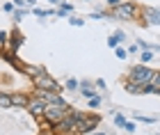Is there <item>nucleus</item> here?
<instances>
[{
    "mask_svg": "<svg viewBox=\"0 0 160 135\" xmlns=\"http://www.w3.org/2000/svg\"><path fill=\"white\" fill-rule=\"evenodd\" d=\"M153 78H156V71L151 69L149 64H133L128 69V80L142 85V87L151 85V82H153Z\"/></svg>",
    "mask_w": 160,
    "mask_h": 135,
    "instance_id": "1",
    "label": "nucleus"
},
{
    "mask_svg": "<svg viewBox=\"0 0 160 135\" xmlns=\"http://www.w3.org/2000/svg\"><path fill=\"white\" fill-rule=\"evenodd\" d=\"M69 112H71L69 103H50V105H46V115H43V119H48L53 126H57L60 122H64V119L69 117Z\"/></svg>",
    "mask_w": 160,
    "mask_h": 135,
    "instance_id": "2",
    "label": "nucleus"
},
{
    "mask_svg": "<svg viewBox=\"0 0 160 135\" xmlns=\"http://www.w3.org/2000/svg\"><path fill=\"white\" fill-rule=\"evenodd\" d=\"M112 18H119V21H142V9H137V7L133 2H123L121 7H117V9H112Z\"/></svg>",
    "mask_w": 160,
    "mask_h": 135,
    "instance_id": "3",
    "label": "nucleus"
},
{
    "mask_svg": "<svg viewBox=\"0 0 160 135\" xmlns=\"http://www.w3.org/2000/svg\"><path fill=\"white\" fill-rule=\"evenodd\" d=\"M98 124H101V117L96 112H85V115L78 119L76 131H78V135H87V133H94V128H96Z\"/></svg>",
    "mask_w": 160,
    "mask_h": 135,
    "instance_id": "4",
    "label": "nucleus"
},
{
    "mask_svg": "<svg viewBox=\"0 0 160 135\" xmlns=\"http://www.w3.org/2000/svg\"><path fill=\"white\" fill-rule=\"evenodd\" d=\"M32 82H34V87H37V92H57V94H60V82H57V78L48 76V73L34 78Z\"/></svg>",
    "mask_w": 160,
    "mask_h": 135,
    "instance_id": "5",
    "label": "nucleus"
},
{
    "mask_svg": "<svg viewBox=\"0 0 160 135\" xmlns=\"http://www.w3.org/2000/svg\"><path fill=\"white\" fill-rule=\"evenodd\" d=\"M25 110L30 112L32 117H37V119H43V115H46V101H41L39 96H32Z\"/></svg>",
    "mask_w": 160,
    "mask_h": 135,
    "instance_id": "6",
    "label": "nucleus"
},
{
    "mask_svg": "<svg viewBox=\"0 0 160 135\" xmlns=\"http://www.w3.org/2000/svg\"><path fill=\"white\" fill-rule=\"evenodd\" d=\"M142 23L144 25H160V9L156 7H142Z\"/></svg>",
    "mask_w": 160,
    "mask_h": 135,
    "instance_id": "7",
    "label": "nucleus"
},
{
    "mask_svg": "<svg viewBox=\"0 0 160 135\" xmlns=\"http://www.w3.org/2000/svg\"><path fill=\"white\" fill-rule=\"evenodd\" d=\"M23 41H25L23 34H21L18 30H12V32H9V46H7V51H5V53L16 55V51H18L21 46H23Z\"/></svg>",
    "mask_w": 160,
    "mask_h": 135,
    "instance_id": "8",
    "label": "nucleus"
},
{
    "mask_svg": "<svg viewBox=\"0 0 160 135\" xmlns=\"http://www.w3.org/2000/svg\"><path fill=\"white\" fill-rule=\"evenodd\" d=\"M30 94L28 92H12V105L14 108H28V103H30Z\"/></svg>",
    "mask_w": 160,
    "mask_h": 135,
    "instance_id": "9",
    "label": "nucleus"
},
{
    "mask_svg": "<svg viewBox=\"0 0 160 135\" xmlns=\"http://www.w3.org/2000/svg\"><path fill=\"white\" fill-rule=\"evenodd\" d=\"M46 73V69H43L41 64H25L23 67V76H28L30 80H34V78H39Z\"/></svg>",
    "mask_w": 160,
    "mask_h": 135,
    "instance_id": "10",
    "label": "nucleus"
},
{
    "mask_svg": "<svg viewBox=\"0 0 160 135\" xmlns=\"http://www.w3.org/2000/svg\"><path fill=\"white\" fill-rule=\"evenodd\" d=\"M80 96L87 98V101L96 96V92H94V82H92V80H82V82H80Z\"/></svg>",
    "mask_w": 160,
    "mask_h": 135,
    "instance_id": "11",
    "label": "nucleus"
},
{
    "mask_svg": "<svg viewBox=\"0 0 160 135\" xmlns=\"http://www.w3.org/2000/svg\"><path fill=\"white\" fill-rule=\"evenodd\" d=\"M121 41H126V32H123V30H117V32H112L110 37H108V46H110V48H119Z\"/></svg>",
    "mask_w": 160,
    "mask_h": 135,
    "instance_id": "12",
    "label": "nucleus"
},
{
    "mask_svg": "<svg viewBox=\"0 0 160 135\" xmlns=\"http://www.w3.org/2000/svg\"><path fill=\"white\" fill-rule=\"evenodd\" d=\"M133 119L135 122H142V124H156L158 122L153 115H142V112H133Z\"/></svg>",
    "mask_w": 160,
    "mask_h": 135,
    "instance_id": "13",
    "label": "nucleus"
},
{
    "mask_svg": "<svg viewBox=\"0 0 160 135\" xmlns=\"http://www.w3.org/2000/svg\"><path fill=\"white\" fill-rule=\"evenodd\" d=\"M123 87H126V92H128V94H142V92H144V87H142V85H137V82H126V85H123Z\"/></svg>",
    "mask_w": 160,
    "mask_h": 135,
    "instance_id": "14",
    "label": "nucleus"
},
{
    "mask_svg": "<svg viewBox=\"0 0 160 135\" xmlns=\"http://www.w3.org/2000/svg\"><path fill=\"white\" fill-rule=\"evenodd\" d=\"M32 14L37 18H48V16H55V9H39V7H34Z\"/></svg>",
    "mask_w": 160,
    "mask_h": 135,
    "instance_id": "15",
    "label": "nucleus"
},
{
    "mask_svg": "<svg viewBox=\"0 0 160 135\" xmlns=\"http://www.w3.org/2000/svg\"><path fill=\"white\" fill-rule=\"evenodd\" d=\"M0 108H12V94L0 92Z\"/></svg>",
    "mask_w": 160,
    "mask_h": 135,
    "instance_id": "16",
    "label": "nucleus"
},
{
    "mask_svg": "<svg viewBox=\"0 0 160 135\" xmlns=\"http://www.w3.org/2000/svg\"><path fill=\"white\" fill-rule=\"evenodd\" d=\"M153 58H156L153 51H142V55H140V64H149Z\"/></svg>",
    "mask_w": 160,
    "mask_h": 135,
    "instance_id": "17",
    "label": "nucleus"
},
{
    "mask_svg": "<svg viewBox=\"0 0 160 135\" xmlns=\"http://www.w3.org/2000/svg\"><path fill=\"white\" fill-rule=\"evenodd\" d=\"M7 46H9V32L0 30V51H7Z\"/></svg>",
    "mask_w": 160,
    "mask_h": 135,
    "instance_id": "18",
    "label": "nucleus"
},
{
    "mask_svg": "<svg viewBox=\"0 0 160 135\" xmlns=\"http://www.w3.org/2000/svg\"><path fill=\"white\" fill-rule=\"evenodd\" d=\"M101 103H103V96H101V94H96L94 98H89V101H87V105H89L92 110H96V108H98Z\"/></svg>",
    "mask_w": 160,
    "mask_h": 135,
    "instance_id": "19",
    "label": "nucleus"
},
{
    "mask_svg": "<svg viewBox=\"0 0 160 135\" xmlns=\"http://www.w3.org/2000/svg\"><path fill=\"white\" fill-rule=\"evenodd\" d=\"M112 122H114V126H117V128H123V126H126V122H128V119L123 117L121 112H117V115H114V119H112Z\"/></svg>",
    "mask_w": 160,
    "mask_h": 135,
    "instance_id": "20",
    "label": "nucleus"
},
{
    "mask_svg": "<svg viewBox=\"0 0 160 135\" xmlns=\"http://www.w3.org/2000/svg\"><path fill=\"white\" fill-rule=\"evenodd\" d=\"M64 87H67L69 92H76V89H80V82L76 80V78H69V80L64 82Z\"/></svg>",
    "mask_w": 160,
    "mask_h": 135,
    "instance_id": "21",
    "label": "nucleus"
},
{
    "mask_svg": "<svg viewBox=\"0 0 160 135\" xmlns=\"http://www.w3.org/2000/svg\"><path fill=\"white\" fill-rule=\"evenodd\" d=\"M69 23L73 25V28H82V25H85V21L80 18V16H76V14H73V16H69Z\"/></svg>",
    "mask_w": 160,
    "mask_h": 135,
    "instance_id": "22",
    "label": "nucleus"
},
{
    "mask_svg": "<svg viewBox=\"0 0 160 135\" xmlns=\"http://www.w3.org/2000/svg\"><path fill=\"white\" fill-rule=\"evenodd\" d=\"M28 12H32V9H16V12L12 14V16H14V21H23Z\"/></svg>",
    "mask_w": 160,
    "mask_h": 135,
    "instance_id": "23",
    "label": "nucleus"
},
{
    "mask_svg": "<svg viewBox=\"0 0 160 135\" xmlns=\"http://www.w3.org/2000/svg\"><path fill=\"white\" fill-rule=\"evenodd\" d=\"M123 5V0H108V12H112V9H117V7Z\"/></svg>",
    "mask_w": 160,
    "mask_h": 135,
    "instance_id": "24",
    "label": "nucleus"
},
{
    "mask_svg": "<svg viewBox=\"0 0 160 135\" xmlns=\"http://www.w3.org/2000/svg\"><path fill=\"white\" fill-rule=\"evenodd\" d=\"M114 53H117V60H126L128 58V51H126V48H114Z\"/></svg>",
    "mask_w": 160,
    "mask_h": 135,
    "instance_id": "25",
    "label": "nucleus"
},
{
    "mask_svg": "<svg viewBox=\"0 0 160 135\" xmlns=\"http://www.w3.org/2000/svg\"><path fill=\"white\" fill-rule=\"evenodd\" d=\"M123 131H126V133H135V131H137V124H135V122H126Z\"/></svg>",
    "mask_w": 160,
    "mask_h": 135,
    "instance_id": "26",
    "label": "nucleus"
},
{
    "mask_svg": "<svg viewBox=\"0 0 160 135\" xmlns=\"http://www.w3.org/2000/svg\"><path fill=\"white\" fill-rule=\"evenodd\" d=\"M153 87H156V94L160 96V71H156V78H153Z\"/></svg>",
    "mask_w": 160,
    "mask_h": 135,
    "instance_id": "27",
    "label": "nucleus"
},
{
    "mask_svg": "<svg viewBox=\"0 0 160 135\" xmlns=\"http://www.w3.org/2000/svg\"><path fill=\"white\" fill-rule=\"evenodd\" d=\"M2 12L14 14V12H16V5H14V2H5V5H2Z\"/></svg>",
    "mask_w": 160,
    "mask_h": 135,
    "instance_id": "28",
    "label": "nucleus"
},
{
    "mask_svg": "<svg viewBox=\"0 0 160 135\" xmlns=\"http://www.w3.org/2000/svg\"><path fill=\"white\" fill-rule=\"evenodd\" d=\"M60 9H64L67 14H71V12H73V5H71V2H62V5H60Z\"/></svg>",
    "mask_w": 160,
    "mask_h": 135,
    "instance_id": "29",
    "label": "nucleus"
},
{
    "mask_svg": "<svg viewBox=\"0 0 160 135\" xmlns=\"http://www.w3.org/2000/svg\"><path fill=\"white\" fill-rule=\"evenodd\" d=\"M126 51H128V55H133V53H137V51H140V46H137V44H130V46L126 48Z\"/></svg>",
    "mask_w": 160,
    "mask_h": 135,
    "instance_id": "30",
    "label": "nucleus"
},
{
    "mask_svg": "<svg viewBox=\"0 0 160 135\" xmlns=\"http://www.w3.org/2000/svg\"><path fill=\"white\" fill-rule=\"evenodd\" d=\"M48 2H53V5H57V7H60V5H62V0H48Z\"/></svg>",
    "mask_w": 160,
    "mask_h": 135,
    "instance_id": "31",
    "label": "nucleus"
},
{
    "mask_svg": "<svg viewBox=\"0 0 160 135\" xmlns=\"http://www.w3.org/2000/svg\"><path fill=\"white\" fill-rule=\"evenodd\" d=\"M92 135H105V133H92Z\"/></svg>",
    "mask_w": 160,
    "mask_h": 135,
    "instance_id": "32",
    "label": "nucleus"
},
{
    "mask_svg": "<svg viewBox=\"0 0 160 135\" xmlns=\"http://www.w3.org/2000/svg\"><path fill=\"white\" fill-rule=\"evenodd\" d=\"M62 2H67V0H62Z\"/></svg>",
    "mask_w": 160,
    "mask_h": 135,
    "instance_id": "33",
    "label": "nucleus"
}]
</instances>
